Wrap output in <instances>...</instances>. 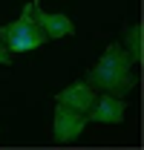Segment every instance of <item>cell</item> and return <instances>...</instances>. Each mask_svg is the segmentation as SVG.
Returning a JSON list of instances; mask_svg holds the SVG:
<instances>
[{
  "mask_svg": "<svg viewBox=\"0 0 144 150\" xmlns=\"http://www.w3.org/2000/svg\"><path fill=\"white\" fill-rule=\"evenodd\" d=\"M87 84L109 95H127L136 87L133 58L124 49V43H109L107 52L98 58V64L87 72Z\"/></svg>",
  "mask_w": 144,
  "mask_h": 150,
  "instance_id": "obj_1",
  "label": "cell"
},
{
  "mask_svg": "<svg viewBox=\"0 0 144 150\" xmlns=\"http://www.w3.org/2000/svg\"><path fill=\"white\" fill-rule=\"evenodd\" d=\"M0 40L9 52H32V49H40L46 43V35L35 20V0L26 3V9L20 12L18 20L0 26Z\"/></svg>",
  "mask_w": 144,
  "mask_h": 150,
  "instance_id": "obj_2",
  "label": "cell"
},
{
  "mask_svg": "<svg viewBox=\"0 0 144 150\" xmlns=\"http://www.w3.org/2000/svg\"><path fill=\"white\" fill-rule=\"evenodd\" d=\"M84 127H87V115L58 101L55 115H52V133H55V142H61V144H69V142H75V139L84 133Z\"/></svg>",
  "mask_w": 144,
  "mask_h": 150,
  "instance_id": "obj_3",
  "label": "cell"
},
{
  "mask_svg": "<svg viewBox=\"0 0 144 150\" xmlns=\"http://www.w3.org/2000/svg\"><path fill=\"white\" fill-rule=\"evenodd\" d=\"M127 115V101L118 95H95L92 107L87 110V121H98V124H121Z\"/></svg>",
  "mask_w": 144,
  "mask_h": 150,
  "instance_id": "obj_4",
  "label": "cell"
},
{
  "mask_svg": "<svg viewBox=\"0 0 144 150\" xmlns=\"http://www.w3.org/2000/svg\"><path fill=\"white\" fill-rule=\"evenodd\" d=\"M35 20L37 26L43 29L46 40H58V38H69L75 32V23H72L66 15H52V12H43L40 3L35 0Z\"/></svg>",
  "mask_w": 144,
  "mask_h": 150,
  "instance_id": "obj_5",
  "label": "cell"
},
{
  "mask_svg": "<svg viewBox=\"0 0 144 150\" xmlns=\"http://www.w3.org/2000/svg\"><path fill=\"white\" fill-rule=\"evenodd\" d=\"M95 95H98V90H95L92 84H87V81H75V84L64 87V90L58 93V101L87 115V110H90L92 101H95Z\"/></svg>",
  "mask_w": 144,
  "mask_h": 150,
  "instance_id": "obj_6",
  "label": "cell"
},
{
  "mask_svg": "<svg viewBox=\"0 0 144 150\" xmlns=\"http://www.w3.org/2000/svg\"><path fill=\"white\" fill-rule=\"evenodd\" d=\"M124 49L130 52L133 64H141V26H138V23L130 26V32H127V38H124Z\"/></svg>",
  "mask_w": 144,
  "mask_h": 150,
  "instance_id": "obj_7",
  "label": "cell"
},
{
  "mask_svg": "<svg viewBox=\"0 0 144 150\" xmlns=\"http://www.w3.org/2000/svg\"><path fill=\"white\" fill-rule=\"evenodd\" d=\"M0 64H12V52L3 46V40H0Z\"/></svg>",
  "mask_w": 144,
  "mask_h": 150,
  "instance_id": "obj_8",
  "label": "cell"
}]
</instances>
